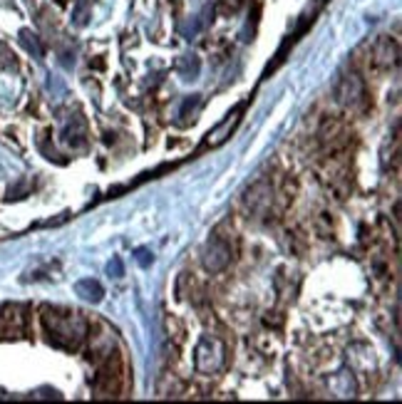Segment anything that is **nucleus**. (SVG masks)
<instances>
[{
	"instance_id": "obj_2",
	"label": "nucleus",
	"mask_w": 402,
	"mask_h": 404,
	"mask_svg": "<svg viewBox=\"0 0 402 404\" xmlns=\"http://www.w3.org/2000/svg\"><path fill=\"white\" fill-rule=\"evenodd\" d=\"M25 327V315L18 305L0 310V338H20Z\"/></svg>"
},
{
	"instance_id": "obj_5",
	"label": "nucleus",
	"mask_w": 402,
	"mask_h": 404,
	"mask_svg": "<svg viewBox=\"0 0 402 404\" xmlns=\"http://www.w3.org/2000/svg\"><path fill=\"white\" fill-rule=\"evenodd\" d=\"M23 45L30 50L33 55H40L42 50H40V45H37V40H35V35H30V33H23Z\"/></svg>"
},
{
	"instance_id": "obj_4",
	"label": "nucleus",
	"mask_w": 402,
	"mask_h": 404,
	"mask_svg": "<svg viewBox=\"0 0 402 404\" xmlns=\"http://www.w3.org/2000/svg\"><path fill=\"white\" fill-rule=\"evenodd\" d=\"M12 65H15V57H12L10 50L0 42V67H12Z\"/></svg>"
},
{
	"instance_id": "obj_3",
	"label": "nucleus",
	"mask_w": 402,
	"mask_h": 404,
	"mask_svg": "<svg viewBox=\"0 0 402 404\" xmlns=\"http://www.w3.org/2000/svg\"><path fill=\"white\" fill-rule=\"evenodd\" d=\"M77 293H80L85 300H89V303H100L102 295H105V293H102V286L92 278L80 280V283H77Z\"/></svg>"
},
{
	"instance_id": "obj_1",
	"label": "nucleus",
	"mask_w": 402,
	"mask_h": 404,
	"mask_svg": "<svg viewBox=\"0 0 402 404\" xmlns=\"http://www.w3.org/2000/svg\"><path fill=\"white\" fill-rule=\"evenodd\" d=\"M42 325H45L50 342L65 347V350H77L87 335V320L75 310L45 308L42 310Z\"/></svg>"
},
{
	"instance_id": "obj_6",
	"label": "nucleus",
	"mask_w": 402,
	"mask_h": 404,
	"mask_svg": "<svg viewBox=\"0 0 402 404\" xmlns=\"http://www.w3.org/2000/svg\"><path fill=\"white\" fill-rule=\"evenodd\" d=\"M110 273L122 275V263H119V258H114V263H110Z\"/></svg>"
}]
</instances>
